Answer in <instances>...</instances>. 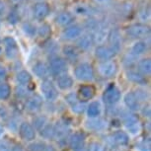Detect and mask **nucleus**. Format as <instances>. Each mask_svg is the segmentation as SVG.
<instances>
[{"label":"nucleus","mask_w":151,"mask_h":151,"mask_svg":"<svg viewBox=\"0 0 151 151\" xmlns=\"http://www.w3.org/2000/svg\"><path fill=\"white\" fill-rule=\"evenodd\" d=\"M121 99V92L115 85H111L105 90L103 94V100L106 104L114 105L118 103Z\"/></svg>","instance_id":"1a4fd4ad"},{"label":"nucleus","mask_w":151,"mask_h":151,"mask_svg":"<svg viewBox=\"0 0 151 151\" xmlns=\"http://www.w3.org/2000/svg\"><path fill=\"white\" fill-rule=\"evenodd\" d=\"M11 151H25V150H24V148L22 146H20V145H16V146L12 147Z\"/></svg>","instance_id":"8fccbe9b"},{"label":"nucleus","mask_w":151,"mask_h":151,"mask_svg":"<svg viewBox=\"0 0 151 151\" xmlns=\"http://www.w3.org/2000/svg\"><path fill=\"white\" fill-rule=\"evenodd\" d=\"M100 113H101V105L98 102H92L87 107V115L90 119L98 118Z\"/></svg>","instance_id":"c85d7f7f"},{"label":"nucleus","mask_w":151,"mask_h":151,"mask_svg":"<svg viewBox=\"0 0 151 151\" xmlns=\"http://www.w3.org/2000/svg\"><path fill=\"white\" fill-rule=\"evenodd\" d=\"M33 71L34 73L38 76L39 78L41 79H48L50 75V70L48 68V65H47L45 62H42V61H39L33 66Z\"/></svg>","instance_id":"a211bd4d"},{"label":"nucleus","mask_w":151,"mask_h":151,"mask_svg":"<svg viewBox=\"0 0 151 151\" xmlns=\"http://www.w3.org/2000/svg\"><path fill=\"white\" fill-rule=\"evenodd\" d=\"M125 75H127V78L129 79V81H132L135 84H144L145 83V77L143 75H141L138 71L127 70Z\"/></svg>","instance_id":"bb28decb"},{"label":"nucleus","mask_w":151,"mask_h":151,"mask_svg":"<svg viewBox=\"0 0 151 151\" xmlns=\"http://www.w3.org/2000/svg\"><path fill=\"white\" fill-rule=\"evenodd\" d=\"M114 141L119 145H127L129 141V137L127 132H122V130H118L114 133L113 135Z\"/></svg>","instance_id":"cd10ccee"},{"label":"nucleus","mask_w":151,"mask_h":151,"mask_svg":"<svg viewBox=\"0 0 151 151\" xmlns=\"http://www.w3.org/2000/svg\"><path fill=\"white\" fill-rule=\"evenodd\" d=\"M116 53L110 47L107 45H98L95 50V55L97 58H99L102 61H107V60H112L115 58Z\"/></svg>","instance_id":"ddd939ff"},{"label":"nucleus","mask_w":151,"mask_h":151,"mask_svg":"<svg viewBox=\"0 0 151 151\" xmlns=\"http://www.w3.org/2000/svg\"><path fill=\"white\" fill-rule=\"evenodd\" d=\"M21 28H22V31L24 32L25 35L30 37V38H34V37L37 35V30H38V28H37L34 24H32V23L24 22L22 24Z\"/></svg>","instance_id":"c756f323"},{"label":"nucleus","mask_w":151,"mask_h":151,"mask_svg":"<svg viewBox=\"0 0 151 151\" xmlns=\"http://www.w3.org/2000/svg\"><path fill=\"white\" fill-rule=\"evenodd\" d=\"M37 1H41V0H37Z\"/></svg>","instance_id":"13d9d810"},{"label":"nucleus","mask_w":151,"mask_h":151,"mask_svg":"<svg viewBox=\"0 0 151 151\" xmlns=\"http://www.w3.org/2000/svg\"><path fill=\"white\" fill-rule=\"evenodd\" d=\"M11 89L10 86L3 80H0V99L6 100L10 96Z\"/></svg>","instance_id":"c9c22d12"},{"label":"nucleus","mask_w":151,"mask_h":151,"mask_svg":"<svg viewBox=\"0 0 151 151\" xmlns=\"http://www.w3.org/2000/svg\"><path fill=\"white\" fill-rule=\"evenodd\" d=\"M58 85L61 90H68L73 86V79L69 74L63 73L58 77Z\"/></svg>","instance_id":"b1692460"},{"label":"nucleus","mask_w":151,"mask_h":151,"mask_svg":"<svg viewBox=\"0 0 151 151\" xmlns=\"http://www.w3.org/2000/svg\"><path fill=\"white\" fill-rule=\"evenodd\" d=\"M127 36H129L132 39H144L147 38L150 34V28L145 24H133L125 30Z\"/></svg>","instance_id":"f257e3e1"},{"label":"nucleus","mask_w":151,"mask_h":151,"mask_svg":"<svg viewBox=\"0 0 151 151\" xmlns=\"http://www.w3.org/2000/svg\"><path fill=\"white\" fill-rule=\"evenodd\" d=\"M3 133H4V129L1 127V125H0V136H1L2 134H3Z\"/></svg>","instance_id":"5fc2aeb1"},{"label":"nucleus","mask_w":151,"mask_h":151,"mask_svg":"<svg viewBox=\"0 0 151 151\" xmlns=\"http://www.w3.org/2000/svg\"><path fill=\"white\" fill-rule=\"evenodd\" d=\"M2 52H3V48H2V47L0 45V55L2 53Z\"/></svg>","instance_id":"6e6d98bb"},{"label":"nucleus","mask_w":151,"mask_h":151,"mask_svg":"<svg viewBox=\"0 0 151 151\" xmlns=\"http://www.w3.org/2000/svg\"><path fill=\"white\" fill-rule=\"evenodd\" d=\"M75 11L79 15H90L91 14L89 7L85 6V5H78V6L75 8Z\"/></svg>","instance_id":"ea45409f"},{"label":"nucleus","mask_w":151,"mask_h":151,"mask_svg":"<svg viewBox=\"0 0 151 151\" xmlns=\"http://www.w3.org/2000/svg\"><path fill=\"white\" fill-rule=\"evenodd\" d=\"M142 114H143L144 116H146V118H150V107L149 106H146L143 108V110H142Z\"/></svg>","instance_id":"09e8293b"},{"label":"nucleus","mask_w":151,"mask_h":151,"mask_svg":"<svg viewBox=\"0 0 151 151\" xmlns=\"http://www.w3.org/2000/svg\"><path fill=\"white\" fill-rule=\"evenodd\" d=\"M28 89L24 87V85H22V86H19L16 88V95L19 96V97H26L27 94H28Z\"/></svg>","instance_id":"c03bdc74"},{"label":"nucleus","mask_w":151,"mask_h":151,"mask_svg":"<svg viewBox=\"0 0 151 151\" xmlns=\"http://www.w3.org/2000/svg\"><path fill=\"white\" fill-rule=\"evenodd\" d=\"M34 122H35L36 127L39 130H41L42 127H44L45 125L47 124V119L44 118V116H40V118H37L36 119H34Z\"/></svg>","instance_id":"a19ab883"},{"label":"nucleus","mask_w":151,"mask_h":151,"mask_svg":"<svg viewBox=\"0 0 151 151\" xmlns=\"http://www.w3.org/2000/svg\"><path fill=\"white\" fill-rule=\"evenodd\" d=\"M6 19L9 24L16 25V24H18L20 22V20H21V16H20L18 11L13 9V10H9V12H8L6 16Z\"/></svg>","instance_id":"72a5a7b5"},{"label":"nucleus","mask_w":151,"mask_h":151,"mask_svg":"<svg viewBox=\"0 0 151 151\" xmlns=\"http://www.w3.org/2000/svg\"><path fill=\"white\" fill-rule=\"evenodd\" d=\"M0 27H1V21H0Z\"/></svg>","instance_id":"4d7b16f0"},{"label":"nucleus","mask_w":151,"mask_h":151,"mask_svg":"<svg viewBox=\"0 0 151 151\" xmlns=\"http://www.w3.org/2000/svg\"><path fill=\"white\" fill-rule=\"evenodd\" d=\"M19 133L22 139L26 141H32L36 138V129L29 122H22L19 127Z\"/></svg>","instance_id":"9d476101"},{"label":"nucleus","mask_w":151,"mask_h":151,"mask_svg":"<svg viewBox=\"0 0 151 151\" xmlns=\"http://www.w3.org/2000/svg\"><path fill=\"white\" fill-rule=\"evenodd\" d=\"M108 41H109V47L116 53L121 52L122 47V33L119 29H112L110 30L109 36H108Z\"/></svg>","instance_id":"423d86ee"},{"label":"nucleus","mask_w":151,"mask_h":151,"mask_svg":"<svg viewBox=\"0 0 151 151\" xmlns=\"http://www.w3.org/2000/svg\"><path fill=\"white\" fill-rule=\"evenodd\" d=\"M7 76V71L3 65L0 64V80H3L4 78H6Z\"/></svg>","instance_id":"49530a36"},{"label":"nucleus","mask_w":151,"mask_h":151,"mask_svg":"<svg viewBox=\"0 0 151 151\" xmlns=\"http://www.w3.org/2000/svg\"><path fill=\"white\" fill-rule=\"evenodd\" d=\"M137 71L141 75L147 76L150 75L151 72V61L149 58H143L138 61L137 63Z\"/></svg>","instance_id":"a878e982"},{"label":"nucleus","mask_w":151,"mask_h":151,"mask_svg":"<svg viewBox=\"0 0 151 151\" xmlns=\"http://www.w3.org/2000/svg\"><path fill=\"white\" fill-rule=\"evenodd\" d=\"M42 106V99L39 95H34L28 98L26 101V110L30 113H37L41 110Z\"/></svg>","instance_id":"f3484780"},{"label":"nucleus","mask_w":151,"mask_h":151,"mask_svg":"<svg viewBox=\"0 0 151 151\" xmlns=\"http://www.w3.org/2000/svg\"><path fill=\"white\" fill-rule=\"evenodd\" d=\"M74 74L80 81H91L94 78V69L91 64L83 62L76 66Z\"/></svg>","instance_id":"f03ea898"},{"label":"nucleus","mask_w":151,"mask_h":151,"mask_svg":"<svg viewBox=\"0 0 151 151\" xmlns=\"http://www.w3.org/2000/svg\"><path fill=\"white\" fill-rule=\"evenodd\" d=\"M95 92H96L95 88H94L92 85H82L78 89L77 98L79 101L84 103V102L93 99V97L95 96Z\"/></svg>","instance_id":"dca6fc26"},{"label":"nucleus","mask_w":151,"mask_h":151,"mask_svg":"<svg viewBox=\"0 0 151 151\" xmlns=\"http://www.w3.org/2000/svg\"><path fill=\"white\" fill-rule=\"evenodd\" d=\"M50 12V5L45 2L40 1L33 7V15L37 20H45Z\"/></svg>","instance_id":"9b49d317"},{"label":"nucleus","mask_w":151,"mask_h":151,"mask_svg":"<svg viewBox=\"0 0 151 151\" xmlns=\"http://www.w3.org/2000/svg\"><path fill=\"white\" fill-rule=\"evenodd\" d=\"M68 129L66 125L61 124V122H58V124L53 127V136L56 138H63L67 135Z\"/></svg>","instance_id":"7c9ffc66"},{"label":"nucleus","mask_w":151,"mask_h":151,"mask_svg":"<svg viewBox=\"0 0 151 151\" xmlns=\"http://www.w3.org/2000/svg\"><path fill=\"white\" fill-rule=\"evenodd\" d=\"M85 144V135L83 132H74L69 138V146L74 151H80L83 149Z\"/></svg>","instance_id":"2eb2a0df"},{"label":"nucleus","mask_w":151,"mask_h":151,"mask_svg":"<svg viewBox=\"0 0 151 151\" xmlns=\"http://www.w3.org/2000/svg\"><path fill=\"white\" fill-rule=\"evenodd\" d=\"M52 34V28H50V25L47 24H42L41 25L38 30H37V35H39L41 38H48Z\"/></svg>","instance_id":"f704fd0d"},{"label":"nucleus","mask_w":151,"mask_h":151,"mask_svg":"<svg viewBox=\"0 0 151 151\" xmlns=\"http://www.w3.org/2000/svg\"><path fill=\"white\" fill-rule=\"evenodd\" d=\"M136 59H137V56L133 55L132 53L129 52V53H127V55L124 58V63L125 66L130 67V66H132V65L136 62Z\"/></svg>","instance_id":"4c0bfd02"},{"label":"nucleus","mask_w":151,"mask_h":151,"mask_svg":"<svg viewBox=\"0 0 151 151\" xmlns=\"http://www.w3.org/2000/svg\"><path fill=\"white\" fill-rule=\"evenodd\" d=\"M86 127L93 130H100L105 127V122L101 119L94 118L86 122Z\"/></svg>","instance_id":"2f4dec72"},{"label":"nucleus","mask_w":151,"mask_h":151,"mask_svg":"<svg viewBox=\"0 0 151 151\" xmlns=\"http://www.w3.org/2000/svg\"><path fill=\"white\" fill-rule=\"evenodd\" d=\"M147 47L148 45L146 44V42L144 41H137L136 42L133 44L132 47V50H130V53H132L133 55L135 56H140L142 55H144L147 50Z\"/></svg>","instance_id":"393cba45"},{"label":"nucleus","mask_w":151,"mask_h":151,"mask_svg":"<svg viewBox=\"0 0 151 151\" xmlns=\"http://www.w3.org/2000/svg\"><path fill=\"white\" fill-rule=\"evenodd\" d=\"M142 145H143V146H146V145H145V141H143L141 143ZM149 149H150V141L149 140H147V147L145 148L144 149V151H149Z\"/></svg>","instance_id":"3c124183"},{"label":"nucleus","mask_w":151,"mask_h":151,"mask_svg":"<svg viewBox=\"0 0 151 151\" xmlns=\"http://www.w3.org/2000/svg\"><path fill=\"white\" fill-rule=\"evenodd\" d=\"M41 90H42V94H44V97L47 100V101L53 102L58 99V89L55 88V84H53L50 80H48V79H45V80L42 82Z\"/></svg>","instance_id":"39448f33"},{"label":"nucleus","mask_w":151,"mask_h":151,"mask_svg":"<svg viewBox=\"0 0 151 151\" xmlns=\"http://www.w3.org/2000/svg\"><path fill=\"white\" fill-rule=\"evenodd\" d=\"M41 134L42 136H45V137H47V138L53 137V127H52V125L47 124L41 129Z\"/></svg>","instance_id":"e433bc0d"},{"label":"nucleus","mask_w":151,"mask_h":151,"mask_svg":"<svg viewBox=\"0 0 151 151\" xmlns=\"http://www.w3.org/2000/svg\"><path fill=\"white\" fill-rule=\"evenodd\" d=\"M109 32H110L109 28L105 26V24H103V23H98L97 26L95 27V29H94V34L92 36L93 44L102 45L108 39Z\"/></svg>","instance_id":"20e7f679"},{"label":"nucleus","mask_w":151,"mask_h":151,"mask_svg":"<svg viewBox=\"0 0 151 151\" xmlns=\"http://www.w3.org/2000/svg\"><path fill=\"white\" fill-rule=\"evenodd\" d=\"M88 151H106L104 145H102L99 142H93L89 145V149Z\"/></svg>","instance_id":"79ce46f5"},{"label":"nucleus","mask_w":151,"mask_h":151,"mask_svg":"<svg viewBox=\"0 0 151 151\" xmlns=\"http://www.w3.org/2000/svg\"><path fill=\"white\" fill-rule=\"evenodd\" d=\"M66 99H67L68 103L70 104L71 109H72V111H73L74 113L81 114V113L84 112L85 108H86V107H85V104L83 103V102L79 101L78 98L76 96L69 95V96L66 97Z\"/></svg>","instance_id":"412c9836"},{"label":"nucleus","mask_w":151,"mask_h":151,"mask_svg":"<svg viewBox=\"0 0 151 151\" xmlns=\"http://www.w3.org/2000/svg\"><path fill=\"white\" fill-rule=\"evenodd\" d=\"M124 122L127 129L132 134H136L140 132V124H139V121L136 116L132 115V114H125V116H124Z\"/></svg>","instance_id":"f8f14e48"},{"label":"nucleus","mask_w":151,"mask_h":151,"mask_svg":"<svg viewBox=\"0 0 151 151\" xmlns=\"http://www.w3.org/2000/svg\"><path fill=\"white\" fill-rule=\"evenodd\" d=\"M96 4L98 5H102V6H106L111 2V0H93Z\"/></svg>","instance_id":"de8ad7c7"},{"label":"nucleus","mask_w":151,"mask_h":151,"mask_svg":"<svg viewBox=\"0 0 151 151\" xmlns=\"http://www.w3.org/2000/svg\"><path fill=\"white\" fill-rule=\"evenodd\" d=\"M82 34H83L82 27L78 26V25H71L63 30L62 37H63V39L68 40V41H74V40H77Z\"/></svg>","instance_id":"4468645a"},{"label":"nucleus","mask_w":151,"mask_h":151,"mask_svg":"<svg viewBox=\"0 0 151 151\" xmlns=\"http://www.w3.org/2000/svg\"><path fill=\"white\" fill-rule=\"evenodd\" d=\"M3 44L5 55H6L7 58L10 59L16 58L19 55V48L15 40L12 37H6L3 40Z\"/></svg>","instance_id":"6e6552de"},{"label":"nucleus","mask_w":151,"mask_h":151,"mask_svg":"<svg viewBox=\"0 0 151 151\" xmlns=\"http://www.w3.org/2000/svg\"><path fill=\"white\" fill-rule=\"evenodd\" d=\"M44 151H56V150L52 146H45Z\"/></svg>","instance_id":"864d4df0"},{"label":"nucleus","mask_w":151,"mask_h":151,"mask_svg":"<svg viewBox=\"0 0 151 151\" xmlns=\"http://www.w3.org/2000/svg\"><path fill=\"white\" fill-rule=\"evenodd\" d=\"M8 12H9V8H8L7 4L3 0H0V20L6 18Z\"/></svg>","instance_id":"58836bf2"},{"label":"nucleus","mask_w":151,"mask_h":151,"mask_svg":"<svg viewBox=\"0 0 151 151\" xmlns=\"http://www.w3.org/2000/svg\"><path fill=\"white\" fill-rule=\"evenodd\" d=\"M22 1H23V0H10V2L13 5H19V4H21Z\"/></svg>","instance_id":"603ef678"},{"label":"nucleus","mask_w":151,"mask_h":151,"mask_svg":"<svg viewBox=\"0 0 151 151\" xmlns=\"http://www.w3.org/2000/svg\"><path fill=\"white\" fill-rule=\"evenodd\" d=\"M16 78L19 83H21L22 85H29L31 83V81H32V76L26 70H22L17 73Z\"/></svg>","instance_id":"473e14b6"},{"label":"nucleus","mask_w":151,"mask_h":151,"mask_svg":"<svg viewBox=\"0 0 151 151\" xmlns=\"http://www.w3.org/2000/svg\"><path fill=\"white\" fill-rule=\"evenodd\" d=\"M124 104L132 111H138L140 109V102L134 92H129L124 96Z\"/></svg>","instance_id":"6ab92c4d"},{"label":"nucleus","mask_w":151,"mask_h":151,"mask_svg":"<svg viewBox=\"0 0 151 151\" xmlns=\"http://www.w3.org/2000/svg\"><path fill=\"white\" fill-rule=\"evenodd\" d=\"M62 52H63L65 58L71 62L77 61V59L79 58V52H78V48L76 47H73V45H65L63 50H62Z\"/></svg>","instance_id":"4be33fe9"},{"label":"nucleus","mask_w":151,"mask_h":151,"mask_svg":"<svg viewBox=\"0 0 151 151\" xmlns=\"http://www.w3.org/2000/svg\"><path fill=\"white\" fill-rule=\"evenodd\" d=\"M11 146L7 141L1 140L0 141V151H11Z\"/></svg>","instance_id":"a18cd8bd"},{"label":"nucleus","mask_w":151,"mask_h":151,"mask_svg":"<svg viewBox=\"0 0 151 151\" xmlns=\"http://www.w3.org/2000/svg\"><path fill=\"white\" fill-rule=\"evenodd\" d=\"M116 71H118V65L114 60L102 61L98 65V72L105 78L113 77L114 75H116Z\"/></svg>","instance_id":"0eeeda50"},{"label":"nucleus","mask_w":151,"mask_h":151,"mask_svg":"<svg viewBox=\"0 0 151 151\" xmlns=\"http://www.w3.org/2000/svg\"><path fill=\"white\" fill-rule=\"evenodd\" d=\"M93 40L92 36L89 34H82L79 38L76 40V47L80 50H88L92 47Z\"/></svg>","instance_id":"aec40b11"},{"label":"nucleus","mask_w":151,"mask_h":151,"mask_svg":"<svg viewBox=\"0 0 151 151\" xmlns=\"http://www.w3.org/2000/svg\"><path fill=\"white\" fill-rule=\"evenodd\" d=\"M73 22V16L69 12H61L55 17L56 25L60 27H68Z\"/></svg>","instance_id":"5701e85b"},{"label":"nucleus","mask_w":151,"mask_h":151,"mask_svg":"<svg viewBox=\"0 0 151 151\" xmlns=\"http://www.w3.org/2000/svg\"><path fill=\"white\" fill-rule=\"evenodd\" d=\"M45 145L41 142H35L30 145V151H44Z\"/></svg>","instance_id":"37998d69"},{"label":"nucleus","mask_w":151,"mask_h":151,"mask_svg":"<svg viewBox=\"0 0 151 151\" xmlns=\"http://www.w3.org/2000/svg\"><path fill=\"white\" fill-rule=\"evenodd\" d=\"M48 68L50 70V73L55 75H61L67 69V62L64 58L58 55H53L50 58V65Z\"/></svg>","instance_id":"7ed1b4c3"}]
</instances>
